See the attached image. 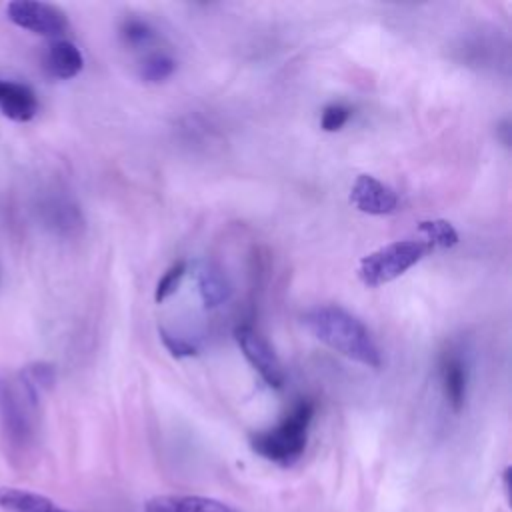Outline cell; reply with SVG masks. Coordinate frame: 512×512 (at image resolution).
I'll return each mask as SVG.
<instances>
[{
	"label": "cell",
	"instance_id": "cell-1",
	"mask_svg": "<svg viewBox=\"0 0 512 512\" xmlns=\"http://www.w3.org/2000/svg\"><path fill=\"white\" fill-rule=\"evenodd\" d=\"M302 324L316 340L338 354L368 368H380L382 354L370 330L342 306H314L302 314Z\"/></svg>",
	"mask_w": 512,
	"mask_h": 512
},
{
	"label": "cell",
	"instance_id": "cell-2",
	"mask_svg": "<svg viewBox=\"0 0 512 512\" xmlns=\"http://www.w3.org/2000/svg\"><path fill=\"white\" fill-rule=\"evenodd\" d=\"M314 412L316 404L312 400H298L274 428L254 432L250 436V448L264 460L278 466H292L306 450Z\"/></svg>",
	"mask_w": 512,
	"mask_h": 512
},
{
	"label": "cell",
	"instance_id": "cell-3",
	"mask_svg": "<svg viewBox=\"0 0 512 512\" xmlns=\"http://www.w3.org/2000/svg\"><path fill=\"white\" fill-rule=\"evenodd\" d=\"M430 246L424 240H396L366 254L358 264V278L368 288H378L400 278L406 270L416 266Z\"/></svg>",
	"mask_w": 512,
	"mask_h": 512
},
{
	"label": "cell",
	"instance_id": "cell-4",
	"mask_svg": "<svg viewBox=\"0 0 512 512\" xmlns=\"http://www.w3.org/2000/svg\"><path fill=\"white\" fill-rule=\"evenodd\" d=\"M0 408L10 446L26 450L36 432V384L30 378L4 384Z\"/></svg>",
	"mask_w": 512,
	"mask_h": 512
},
{
	"label": "cell",
	"instance_id": "cell-5",
	"mask_svg": "<svg viewBox=\"0 0 512 512\" xmlns=\"http://www.w3.org/2000/svg\"><path fill=\"white\" fill-rule=\"evenodd\" d=\"M234 340L248 360V364L258 372V376L270 386V388H282L286 374L282 368L280 358L276 356L270 342L248 324H240L234 328Z\"/></svg>",
	"mask_w": 512,
	"mask_h": 512
},
{
	"label": "cell",
	"instance_id": "cell-6",
	"mask_svg": "<svg viewBox=\"0 0 512 512\" xmlns=\"http://www.w3.org/2000/svg\"><path fill=\"white\" fill-rule=\"evenodd\" d=\"M8 18L34 34L58 38L68 30V18L66 14L48 2L38 0H14L6 6Z\"/></svg>",
	"mask_w": 512,
	"mask_h": 512
},
{
	"label": "cell",
	"instance_id": "cell-7",
	"mask_svg": "<svg viewBox=\"0 0 512 512\" xmlns=\"http://www.w3.org/2000/svg\"><path fill=\"white\" fill-rule=\"evenodd\" d=\"M348 200L356 210L370 216H386L398 208V194L370 174H360L354 180Z\"/></svg>",
	"mask_w": 512,
	"mask_h": 512
},
{
	"label": "cell",
	"instance_id": "cell-8",
	"mask_svg": "<svg viewBox=\"0 0 512 512\" xmlns=\"http://www.w3.org/2000/svg\"><path fill=\"white\" fill-rule=\"evenodd\" d=\"M144 512H240L232 504L196 494H162L144 504Z\"/></svg>",
	"mask_w": 512,
	"mask_h": 512
},
{
	"label": "cell",
	"instance_id": "cell-9",
	"mask_svg": "<svg viewBox=\"0 0 512 512\" xmlns=\"http://www.w3.org/2000/svg\"><path fill=\"white\" fill-rule=\"evenodd\" d=\"M440 382L448 406L460 412L466 404L468 392V368L456 352H444L440 358Z\"/></svg>",
	"mask_w": 512,
	"mask_h": 512
},
{
	"label": "cell",
	"instance_id": "cell-10",
	"mask_svg": "<svg viewBox=\"0 0 512 512\" xmlns=\"http://www.w3.org/2000/svg\"><path fill=\"white\" fill-rule=\"evenodd\" d=\"M0 110L14 122H28L38 112V98L34 90L20 82H0Z\"/></svg>",
	"mask_w": 512,
	"mask_h": 512
},
{
	"label": "cell",
	"instance_id": "cell-11",
	"mask_svg": "<svg viewBox=\"0 0 512 512\" xmlns=\"http://www.w3.org/2000/svg\"><path fill=\"white\" fill-rule=\"evenodd\" d=\"M42 62H44L46 72L58 80H70V78L78 76L80 70L84 68V58H82L80 50L76 48V44L62 40V38H58L46 46Z\"/></svg>",
	"mask_w": 512,
	"mask_h": 512
},
{
	"label": "cell",
	"instance_id": "cell-12",
	"mask_svg": "<svg viewBox=\"0 0 512 512\" xmlns=\"http://www.w3.org/2000/svg\"><path fill=\"white\" fill-rule=\"evenodd\" d=\"M196 280H198V292H200L202 304L206 308L222 306L232 294L228 278L222 274V270L218 266H214L210 262H206L198 268Z\"/></svg>",
	"mask_w": 512,
	"mask_h": 512
},
{
	"label": "cell",
	"instance_id": "cell-13",
	"mask_svg": "<svg viewBox=\"0 0 512 512\" xmlns=\"http://www.w3.org/2000/svg\"><path fill=\"white\" fill-rule=\"evenodd\" d=\"M0 508L6 512H70L42 494L10 486L0 488Z\"/></svg>",
	"mask_w": 512,
	"mask_h": 512
},
{
	"label": "cell",
	"instance_id": "cell-14",
	"mask_svg": "<svg viewBox=\"0 0 512 512\" xmlns=\"http://www.w3.org/2000/svg\"><path fill=\"white\" fill-rule=\"evenodd\" d=\"M418 232L422 234V240L434 248H452L458 244V232L448 220H424L418 224Z\"/></svg>",
	"mask_w": 512,
	"mask_h": 512
},
{
	"label": "cell",
	"instance_id": "cell-15",
	"mask_svg": "<svg viewBox=\"0 0 512 512\" xmlns=\"http://www.w3.org/2000/svg\"><path fill=\"white\" fill-rule=\"evenodd\" d=\"M176 62L168 54H150L140 64V78L146 82H162L172 76Z\"/></svg>",
	"mask_w": 512,
	"mask_h": 512
},
{
	"label": "cell",
	"instance_id": "cell-16",
	"mask_svg": "<svg viewBox=\"0 0 512 512\" xmlns=\"http://www.w3.org/2000/svg\"><path fill=\"white\" fill-rule=\"evenodd\" d=\"M184 274H186V262H184V260L174 262V264L160 276V280H158V284H156V290H154V300L160 304V302H164L166 298H170V296L178 290L180 280L184 278Z\"/></svg>",
	"mask_w": 512,
	"mask_h": 512
},
{
	"label": "cell",
	"instance_id": "cell-17",
	"mask_svg": "<svg viewBox=\"0 0 512 512\" xmlns=\"http://www.w3.org/2000/svg\"><path fill=\"white\" fill-rule=\"evenodd\" d=\"M120 36H122L124 44L138 48V46L148 44L154 38V30L144 20L128 18V20H124V24L120 28Z\"/></svg>",
	"mask_w": 512,
	"mask_h": 512
},
{
	"label": "cell",
	"instance_id": "cell-18",
	"mask_svg": "<svg viewBox=\"0 0 512 512\" xmlns=\"http://www.w3.org/2000/svg\"><path fill=\"white\" fill-rule=\"evenodd\" d=\"M158 334H160V340L164 344V348L174 356V358H190V356H196L198 354V348L184 340L182 336H176L172 332H168L166 328H158Z\"/></svg>",
	"mask_w": 512,
	"mask_h": 512
},
{
	"label": "cell",
	"instance_id": "cell-19",
	"mask_svg": "<svg viewBox=\"0 0 512 512\" xmlns=\"http://www.w3.org/2000/svg\"><path fill=\"white\" fill-rule=\"evenodd\" d=\"M352 110L344 104H328L324 110H322V116H320V126L324 132H338L350 118Z\"/></svg>",
	"mask_w": 512,
	"mask_h": 512
},
{
	"label": "cell",
	"instance_id": "cell-20",
	"mask_svg": "<svg viewBox=\"0 0 512 512\" xmlns=\"http://www.w3.org/2000/svg\"><path fill=\"white\" fill-rule=\"evenodd\" d=\"M502 130H504V132H506V130H510V128H508V120H504V124H502ZM504 144H506V146L510 144V140H508L506 136H504Z\"/></svg>",
	"mask_w": 512,
	"mask_h": 512
},
{
	"label": "cell",
	"instance_id": "cell-21",
	"mask_svg": "<svg viewBox=\"0 0 512 512\" xmlns=\"http://www.w3.org/2000/svg\"><path fill=\"white\" fill-rule=\"evenodd\" d=\"M0 82H2V80H0Z\"/></svg>",
	"mask_w": 512,
	"mask_h": 512
}]
</instances>
